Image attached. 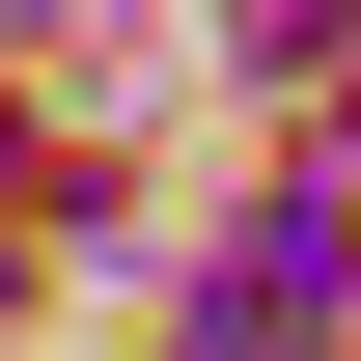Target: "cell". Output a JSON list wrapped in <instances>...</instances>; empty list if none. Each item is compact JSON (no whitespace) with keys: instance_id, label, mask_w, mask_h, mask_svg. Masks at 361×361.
I'll use <instances>...</instances> for the list:
<instances>
[{"instance_id":"obj_1","label":"cell","mask_w":361,"mask_h":361,"mask_svg":"<svg viewBox=\"0 0 361 361\" xmlns=\"http://www.w3.org/2000/svg\"><path fill=\"white\" fill-rule=\"evenodd\" d=\"M223 306H278V334H306V306H361V223H334V195H278V223L223 250Z\"/></svg>"},{"instance_id":"obj_2","label":"cell","mask_w":361,"mask_h":361,"mask_svg":"<svg viewBox=\"0 0 361 361\" xmlns=\"http://www.w3.org/2000/svg\"><path fill=\"white\" fill-rule=\"evenodd\" d=\"M195 361H334V334H278V306H195Z\"/></svg>"}]
</instances>
